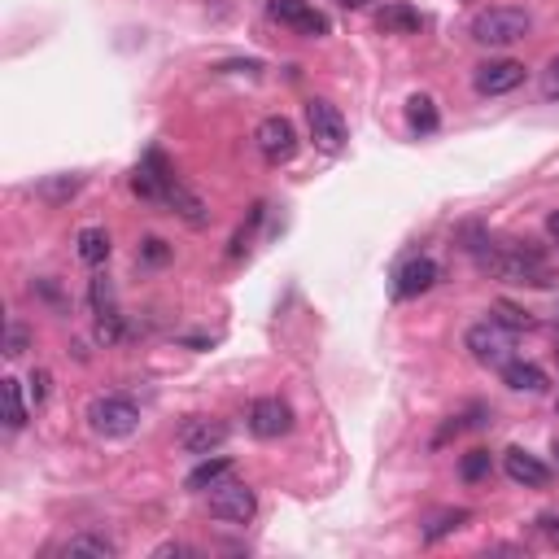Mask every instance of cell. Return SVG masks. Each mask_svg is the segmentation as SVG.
Segmentation results:
<instances>
[{"mask_svg":"<svg viewBox=\"0 0 559 559\" xmlns=\"http://www.w3.org/2000/svg\"><path fill=\"white\" fill-rule=\"evenodd\" d=\"M75 245H79V258L88 267H101L105 258H110V232H105V228H83L75 236Z\"/></svg>","mask_w":559,"mask_h":559,"instance_id":"18","label":"cell"},{"mask_svg":"<svg viewBox=\"0 0 559 559\" xmlns=\"http://www.w3.org/2000/svg\"><path fill=\"white\" fill-rule=\"evenodd\" d=\"M376 27L385 35H411V31H420V14L407 9V5H389V9L376 14Z\"/></svg>","mask_w":559,"mask_h":559,"instance_id":"19","label":"cell"},{"mask_svg":"<svg viewBox=\"0 0 559 559\" xmlns=\"http://www.w3.org/2000/svg\"><path fill=\"white\" fill-rule=\"evenodd\" d=\"M92 306H97V315L101 311H114V293H110V284H105V276L92 280Z\"/></svg>","mask_w":559,"mask_h":559,"instance_id":"30","label":"cell"},{"mask_svg":"<svg viewBox=\"0 0 559 559\" xmlns=\"http://www.w3.org/2000/svg\"><path fill=\"white\" fill-rule=\"evenodd\" d=\"M494 315H498V324H503L507 332H529L533 328V315L520 311V306H511V302H498Z\"/></svg>","mask_w":559,"mask_h":559,"instance_id":"25","label":"cell"},{"mask_svg":"<svg viewBox=\"0 0 559 559\" xmlns=\"http://www.w3.org/2000/svg\"><path fill=\"white\" fill-rule=\"evenodd\" d=\"M175 442H180V450L184 455H197V459H206V455H214L223 442H228V424L223 420H188L180 433H175Z\"/></svg>","mask_w":559,"mask_h":559,"instance_id":"9","label":"cell"},{"mask_svg":"<svg viewBox=\"0 0 559 559\" xmlns=\"http://www.w3.org/2000/svg\"><path fill=\"white\" fill-rule=\"evenodd\" d=\"M542 97L546 101H559V53L546 62V70H542Z\"/></svg>","mask_w":559,"mask_h":559,"instance_id":"29","label":"cell"},{"mask_svg":"<svg viewBox=\"0 0 559 559\" xmlns=\"http://www.w3.org/2000/svg\"><path fill=\"white\" fill-rule=\"evenodd\" d=\"M289 428H293L289 402H280V398H258V402H249V433H254V437L271 442V437H284Z\"/></svg>","mask_w":559,"mask_h":559,"instance_id":"10","label":"cell"},{"mask_svg":"<svg viewBox=\"0 0 559 559\" xmlns=\"http://www.w3.org/2000/svg\"><path fill=\"white\" fill-rule=\"evenodd\" d=\"M503 472L516 485H525V490H546L551 485V468L538 459V455H529L525 446H511L507 455H503Z\"/></svg>","mask_w":559,"mask_h":559,"instance_id":"12","label":"cell"},{"mask_svg":"<svg viewBox=\"0 0 559 559\" xmlns=\"http://www.w3.org/2000/svg\"><path fill=\"white\" fill-rule=\"evenodd\" d=\"M153 555H158V559H171V555H188V546H184V542H162V546H158V551H153Z\"/></svg>","mask_w":559,"mask_h":559,"instance_id":"32","label":"cell"},{"mask_svg":"<svg viewBox=\"0 0 559 559\" xmlns=\"http://www.w3.org/2000/svg\"><path fill=\"white\" fill-rule=\"evenodd\" d=\"M437 284V263L433 258H411V263H402L398 267V276H394V293L407 302V297H420L428 293Z\"/></svg>","mask_w":559,"mask_h":559,"instance_id":"14","label":"cell"},{"mask_svg":"<svg viewBox=\"0 0 559 559\" xmlns=\"http://www.w3.org/2000/svg\"><path fill=\"white\" fill-rule=\"evenodd\" d=\"M57 555L66 559H114V542L101 538V533H75V538H66L62 546H57Z\"/></svg>","mask_w":559,"mask_h":559,"instance_id":"16","label":"cell"},{"mask_svg":"<svg viewBox=\"0 0 559 559\" xmlns=\"http://www.w3.org/2000/svg\"><path fill=\"white\" fill-rule=\"evenodd\" d=\"M525 83V66L520 62H485V66H477V75H472V88L481 92V97H503V92H511V88H520Z\"/></svg>","mask_w":559,"mask_h":559,"instance_id":"11","label":"cell"},{"mask_svg":"<svg viewBox=\"0 0 559 559\" xmlns=\"http://www.w3.org/2000/svg\"><path fill=\"white\" fill-rule=\"evenodd\" d=\"M468 254L481 263V271L507 280V284H529V289H551L559 284V271L542 258L538 245L529 241H481V245H468Z\"/></svg>","mask_w":559,"mask_h":559,"instance_id":"1","label":"cell"},{"mask_svg":"<svg viewBox=\"0 0 559 559\" xmlns=\"http://www.w3.org/2000/svg\"><path fill=\"white\" fill-rule=\"evenodd\" d=\"M79 184H83L79 175H57V180H44L35 193H40L44 201H53V206H62V201H70V197L79 193Z\"/></svg>","mask_w":559,"mask_h":559,"instance_id":"22","label":"cell"},{"mask_svg":"<svg viewBox=\"0 0 559 559\" xmlns=\"http://www.w3.org/2000/svg\"><path fill=\"white\" fill-rule=\"evenodd\" d=\"M271 18L284 22V27H293L297 35H306V40L328 35V18L319 14L311 0H271Z\"/></svg>","mask_w":559,"mask_h":559,"instance_id":"8","label":"cell"},{"mask_svg":"<svg viewBox=\"0 0 559 559\" xmlns=\"http://www.w3.org/2000/svg\"><path fill=\"white\" fill-rule=\"evenodd\" d=\"M498 372H503V385H507V389H516V394H542V389L551 385V380H546V372H542L538 363L507 359L503 367H498Z\"/></svg>","mask_w":559,"mask_h":559,"instance_id":"15","label":"cell"},{"mask_svg":"<svg viewBox=\"0 0 559 559\" xmlns=\"http://www.w3.org/2000/svg\"><path fill=\"white\" fill-rule=\"evenodd\" d=\"M551 538H555V546H559V520H555V529H551Z\"/></svg>","mask_w":559,"mask_h":559,"instance_id":"34","label":"cell"},{"mask_svg":"<svg viewBox=\"0 0 559 559\" xmlns=\"http://www.w3.org/2000/svg\"><path fill=\"white\" fill-rule=\"evenodd\" d=\"M463 346H468V354L477 363H485V367H503L507 359H511V332L498 324H490V319H485V324H472L468 332H463Z\"/></svg>","mask_w":559,"mask_h":559,"instance_id":"5","label":"cell"},{"mask_svg":"<svg viewBox=\"0 0 559 559\" xmlns=\"http://www.w3.org/2000/svg\"><path fill=\"white\" fill-rule=\"evenodd\" d=\"M555 455H559V442H555Z\"/></svg>","mask_w":559,"mask_h":559,"instance_id":"35","label":"cell"},{"mask_svg":"<svg viewBox=\"0 0 559 559\" xmlns=\"http://www.w3.org/2000/svg\"><path fill=\"white\" fill-rule=\"evenodd\" d=\"M5 385V424H9V433H18L22 424H27V402H22V385L14 376L9 380H0Z\"/></svg>","mask_w":559,"mask_h":559,"instance_id":"21","label":"cell"},{"mask_svg":"<svg viewBox=\"0 0 559 559\" xmlns=\"http://www.w3.org/2000/svg\"><path fill=\"white\" fill-rule=\"evenodd\" d=\"M223 477H232V459H223V455H206V459H201L197 468L184 477V485H188L193 494H206L210 485H219Z\"/></svg>","mask_w":559,"mask_h":559,"instance_id":"17","label":"cell"},{"mask_svg":"<svg viewBox=\"0 0 559 559\" xmlns=\"http://www.w3.org/2000/svg\"><path fill=\"white\" fill-rule=\"evenodd\" d=\"M533 18L525 14V9L516 5H490L481 9L477 18H472V40L485 44V49H507V44H520L529 35Z\"/></svg>","mask_w":559,"mask_h":559,"instance_id":"2","label":"cell"},{"mask_svg":"<svg viewBox=\"0 0 559 559\" xmlns=\"http://www.w3.org/2000/svg\"><path fill=\"white\" fill-rule=\"evenodd\" d=\"M140 258H145V263H166V258H171V249H166V241H158V236H145V241H140Z\"/></svg>","mask_w":559,"mask_h":559,"instance_id":"28","label":"cell"},{"mask_svg":"<svg viewBox=\"0 0 559 559\" xmlns=\"http://www.w3.org/2000/svg\"><path fill=\"white\" fill-rule=\"evenodd\" d=\"M546 232L559 236V214H551V219H546Z\"/></svg>","mask_w":559,"mask_h":559,"instance_id":"33","label":"cell"},{"mask_svg":"<svg viewBox=\"0 0 559 559\" xmlns=\"http://www.w3.org/2000/svg\"><path fill=\"white\" fill-rule=\"evenodd\" d=\"M306 127H311V140L324 153L346 149V118L332 101H306Z\"/></svg>","mask_w":559,"mask_h":559,"instance_id":"6","label":"cell"},{"mask_svg":"<svg viewBox=\"0 0 559 559\" xmlns=\"http://www.w3.org/2000/svg\"><path fill=\"white\" fill-rule=\"evenodd\" d=\"M162 206H171V214H180L188 228H206V223H210L206 201H201V197L193 193V188L180 184V180H171V184L162 188Z\"/></svg>","mask_w":559,"mask_h":559,"instance_id":"13","label":"cell"},{"mask_svg":"<svg viewBox=\"0 0 559 559\" xmlns=\"http://www.w3.org/2000/svg\"><path fill=\"white\" fill-rule=\"evenodd\" d=\"M254 145H258V153H263L267 162L280 166V162H289L293 153H297V127L284 114H271V118H263V123H258Z\"/></svg>","mask_w":559,"mask_h":559,"instance_id":"7","label":"cell"},{"mask_svg":"<svg viewBox=\"0 0 559 559\" xmlns=\"http://www.w3.org/2000/svg\"><path fill=\"white\" fill-rule=\"evenodd\" d=\"M49 385H53V376L44 372V367H35V372H31V398H35V407L49 398Z\"/></svg>","mask_w":559,"mask_h":559,"instance_id":"31","label":"cell"},{"mask_svg":"<svg viewBox=\"0 0 559 559\" xmlns=\"http://www.w3.org/2000/svg\"><path fill=\"white\" fill-rule=\"evenodd\" d=\"M468 520H472V511H442V516H437L433 520V525H428L424 529V542H442L446 538V533H455V529H463V525H468Z\"/></svg>","mask_w":559,"mask_h":559,"instance_id":"23","label":"cell"},{"mask_svg":"<svg viewBox=\"0 0 559 559\" xmlns=\"http://www.w3.org/2000/svg\"><path fill=\"white\" fill-rule=\"evenodd\" d=\"M407 123H411V132H420V136H428V132H437V105H433V97H424V92H415V97L407 101Z\"/></svg>","mask_w":559,"mask_h":559,"instance_id":"20","label":"cell"},{"mask_svg":"<svg viewBox=\"0 0 559 559\" xmlns=\"http://www.w3.org/2000/svg\"><path fill=\"white\" fill-rule=\"evenodd\" d=\"M27 346H31V332L22 328V324H9L5 328V354H9V359H18Z\"/></svg>","mask_w":559,"mask_h":559,"instance_id":"27","label":"cell"},{"mask_svg":"<svg viewBox=\"0 0 559 559\" xmlns=\"http://www.w3.org/2000/svg\"><path fill=\"white\" fill-rule=\"evenodd\" d=\"M88 428L97 437H132L136 428H140V407L132 398H118V394H110V398H97L88 407Z\"/></svg>","mask_w":559,"mask_h":559,"instance_id":"3","label":"cell"},{"mask_svg":"<svg viewBox=\"0 0 559 559\" xmlns=\"http://www.w3.org/2000/svg\"><path fill=\"white\" fill-rule=\"evenodd\" d=\"M97 341H101V346L123 341V315H118V311H101L97 315Z\"/></svg>","mask_w":559,"mask_h":559,"instance_id":"26","label":"cell"},{"mask_svg":"<svg viewBox=\"0 0 559 559\" xmlns=\"http://www.w3.org/2000/svg\"><path fill=\"white\" fill-rule=\"evenodd\" d=\"M206 507H210V516L214 520H223V525H249L254 520V511H258V498L249 485L241 481H232V477H223L219 485H210L206 490Z\"/></svg>","mask_w":559,"mask_h":559,"instance_id":"4","label":"cell"},{"mask_svg":"<svg viewBox=\"0 0 559 559\" xmlns=\"http://www.w3.org/2000/svg\"><path fill=\"white\" fill-rule=\"evenodd\" d=\"M459 477L472 481V485L490 477V450H468V455H463V463H459Z\"/></svg>","mask_w":559,"mask_h":559,"instance_id":"24","label":"cell"}]
</instances>
